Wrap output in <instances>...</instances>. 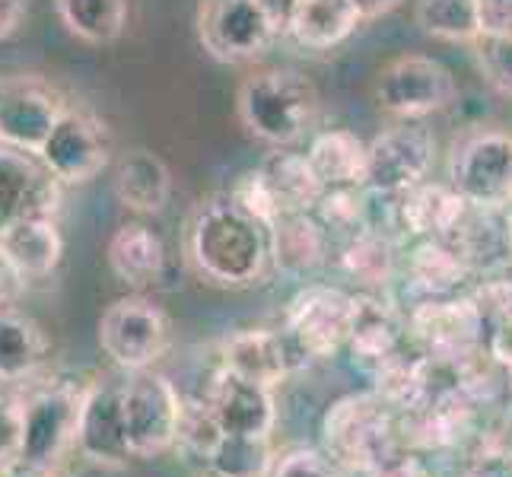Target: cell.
I'll return each mask as SVG.
<instances>
[{"label": "cell", "instance_id": "6da1fadb", "mask_svg": "<svg viewBox=\"0 0 512 477\" xmlns=\"http://www.w3.org/2000/svg\"><path fill=\"white\" fill-rule=\"evenodd\" d=\"M188 261L214 287H255L271 268V233L229 201V194L214 198L188 226Z\"/></svg>", "mask_w": 512, "mask_h": 477}, {"label": "cell", "instance_id": "7a4b0ae2", "mask_svg": "<svg viewBox=\"0 0 512 477\" xmlns=\"http://www.w3.org/2000/svg\"><path fill=\"white\" fill-rule=\"evenodd\" d=\"M83 382L51 379L32 385L23 395L20 455L7 477H55L64 458L74 452Z\"/></svg>", "mask_w": 512, "mask_h": 477}, {"label": "cell", "instance_id": "3957f363", "mask_svg": "<svg viewBox=\"0 0 512 477\" xmlns=\"http://www.w3.org/2000/svg\"><path fill=\"white\" fill-rule=\"evenodd\" d=\"M236 109L249 134L271 147H290L319 115V93L296 70L268 67L242 80Z\"/></svg>", "mask_w": 512, "mask_h": 477}, {"label": "cell", "instance_id": "277c9868", "mask_svg": "<svg viewBox=\"0 0 512 477\" xmlns=\"http://www.w3.org/2000/svg\"><path fill=\"white\" fill-rule=\"evenodd\" d=\"M322 443V452L341 471L369 474L385 455L401 446L395 408L379 392L344 395L325 411Z\"/></svg>", "mask_w": 512, "mask_h": 477}, {"label": "cell", "instance_id": "5b68a950", "mask_svg": "<svg viewBox=\"0 0 512 477\" xmlns=\"http://www.w3.org/2000/svg\"><path fill=\"white\" fill-rule=\"evenodd\" d=\"M121 411H125L131 458H160L179 446L185 398L166 373H156V369L125 373Z\"/></svg>", "mask_w": 512, "mask_h": 477}, {"label": "cell", "instance_id": "8992f818", "mask_svg": "<svg viewBox=\"0 0 512 477\" xmlns=\"http://www.w3.org/2000/svg\"><path fill=\"white\" fill-rule=\"evenodd\" d=\"M99 347L121 373L153 369L172 347L169 315L147 296H121L99 318Z\"/></svg>", "mask_w": 512, "mask_h": 477}, {"label": "cell", "instance_id": "52a82bcc", "mask_svg": "<svg viewBox=\"0 0 512 477\" xmlns=\"http://www.w3.org/2000/svg\"><path fill=\"white\" fill-rule=\"evenodd\" d=\"M284 32L264 0H201L198 39L223 64L255 61Z\"/></svg>", "mask_w": 512, "mask_h": 477}, {"label": "cell", "instance_id": "ba28073f", "mask_svg": "<svg viewBox=\"0 0 512 477\" xmlns=\"http://www.w3.org/2000/svg\"><path fill=\"white\" fill-rule=\"evenodd\" d=\"M353 293L331 284H309L299 290L284 315V338L299 363L328 360L341 353L350 338Z\"/></svg>", "mask_w": 512, "mask_h": 477}, {"label": "cell", "instance_id": "9c48e42d", "mask_svg": "<svg viewBox=\"0 0 512 477\" xmlns=\"http://www.w3.org/2000/svg\"><path fill=\"white\" fill-rule=\"evenodd\" d=\"M121 385H125V373H105L93 382H83L74 452L96 468H125L131 462L125 411H121Z\"/></svg>", "mask_w": 512, "mask_h": 477}, {"label": "cell", "instance_id": "30bf717a", "mask_svg": "<svg viewBox=\"0 0 512 477\" xmlns=\"http://www.w3.org/2000/svg\"><path fill=\"white\" fill-rule=\"evenodd\" d=\"M455 77L446 64L423 55H401L388 61L376 77L379 109L401 121L427 118L455 99Z\"/></svg>", "mask_w": 512, "mask_h": 477}, {"label": "cell", "instance_id": "8fae6325", "mask_svg": "<svg viewBox=\"0 0 512 477\" xmlns=\"http://www.w3.org/2000/svg\"><path fill=\"white\" fill-rule=\"evenodd\" d=\"M512 137L500 131H478L465 137L452 153L449 185L458 198L484 207L512 204Z\"/></svg>", "mask_w": 512, "mask_h": 477}, {"label": "cell", "instance_id": "7c38bea8", "mask_svg": "<svg viewBox=\"0 0 512 477\" xmlns=\"http://www.w3.org/2000/svg\"><path fill=\"white\" fill-rule=\"evenodd\" d=\"M411 338L420 344L427 357L462 363L465 357L481 350V315L474 309L471 296H439L420 299L408 315Z\"/></svg>", "mask_w": 512, "mask_h": 477}, {"label": "cell", "instance_id": "4fadbf2b", "mask_svg": "<svg viewBox=\"0 0 512 477\" xmlns=\"http://www.w3.org/2000/svg\"><path fill=\"white\" fill-rule=\"evenodd\" d=\"M109 131L99 118L86 115V112H74L64 109V115L58 118V125L51 128V134L45 137V144L39 147V163L55 175L58 182H90L96 175L109 166Z\"/></svg>", "mask_w": 512, "mask_h": 477}, {"label": "cell", "instance_id": "5bb4252c", "mask_svg": "<svg viewBox=\"0 0 512 477\" xmlns=\"http://www.w3.org/2000/svg\"><path fill=\"white\" fill-rule=\"evenodd\" d=\"M436 156V140L427 128L404 121L398 128L382 131L366 144V185L369 191L401 194L420 185L430 175Z\"/></svg>", "mask_w": 512, "mask_h": 477}, {"label": "cell", "instance_id": "9a60e30c", "mask_svg": "<svg viewBox=\"0 0 512 477\" xmlns=\"http://www.w3.org/2000/svg\"><path fill=\"white\" fill-rule=\"evenodd\" d=\"M64 109V99L39 77L0 80V144L39 153Z\"/></svg>", "mask_w": 512, "mask_h": 477}, {"label": "cell", "instance_id": "2e32d148", "mask_svg": "<svg viewBox=\"0 0 512 477\" xmlns=\"http://www.w3.org/2000/svg\"><path fill=\"white\" fill-rule=\"evenodd\" d=\"M204 404L210 408V414H214L217 427L223 433L274 439V430H277L274 388L242 379L217 363L214 376H210L204 388Z\"/></svg>", "mask_w": 512, "mask_h": 477}, {"label": "cell", "instance_id": "e0dca14e", "mask_svg": "<svg viewBox=\"0 0 512 477\" xmlns=\"http://www.w3.org/2000/svg\"><path fill=\"white\" fill-rule=\"evenodd\" d=\"M61 182L35 153L0 144V229L26 217H55Z\"/></svg>", "mask_w": 512, "mask_h": 477}, {"label": "cell", "instance_id": "ac0fdd59", "mask_svg": "<svg viewBox=\"0 0 512 477\" xmlns=\"http://www.w3.org/2000/svg\"><path fill=\"white\" fill-rule=\"evenodd\" d=\"M449 249L465 261L474 274H497L512 261V214L506 207L468 204L443 236Z\"/></svg>", "mask_w": 512, "mask_h": 477}, {"label": "cell", "instance_id": "d6986e66", "mask_svg": "<svg viewBox=\"0 0 512 477\" xmlns=\"http://www.w3.org/2000/svg\"><path fill=\"white\" fill-rule=\"evenodd\" d=\"M217 363L242 379L274 388V392L293 369L303 366L290 341L284 338V331L274 328H239L233 334H226Z\"/></svg>", "mask_w": 512, "mask_h": 477}, {"label": "cell", "instance_id": "ffe728a7", "mask_svg": "<svg viewBox=\"0 0 512 477\" xmlns=\"http://www.w3.org/2000/svg\"><path fill=\"white\" fill-rule=\"evenodd\" d=\"M0 252L20 284H26V280H45L55 274L64 255V239L55 217H26L0 229Z\"/></svg>", "mask_w": 512, "mask_h": 477}, {"label": "cell", "instance_id": "44dd1931", "mask_svg": "<svg viewBox=\"0 0 512 477\" xmlns=\"http://www.w3.org/2000/svg\"><path fill=\"white\" fill-rule=\"evenodd\" d=\"M401 338L404 328L392 306L382 303L373 293H353V318L347 338L353 360H360L376 373L382 363L401 353Z\"/></svg>", "mask_w": 512, "mask_h": 477}, {"label": "cell", "instance_id": "7402d4cb", "mask_svg": "<svg viewBox=\"0 0 512 477\" xmlns=\"http://www.w3.org/2000/svg\"><path fill=\"white\" fill-rule=\"evenodd\" d=\"M109 258L112 274L131 290H147L166 271V245L144 223H125L118 226V233L109 239Z\"/></svg>", "mask_w": 512, "mask_h": 477}, {"label": "cell", "instance_id": "603a6c76", "mask_svg": "<svg viewBox=\"0 0 512 477\" xmlns=\"http://www.w3.org/2000/svg\"><path fill=\"white\" fill-rule=\"evenodd\" d=\"M115 194L134 214H160L172 194V172L153 150L134 147L118 156Z\"/></svg>", "mask_w": 512, "mask_h": 477}, {"label": "cell", "instance_id": "cb8c5ba5", "mask_svg": "<svg viewBox=\"0 0 512 477\" xmlns=\"http://www.w3.org/2000/svg\"><path fill=\"white\" fill-rule=\"evenodd\" d=\"M271 264L277 271L303 277L322 268L331 236L312 214H284L271 229Z\"/></svg>", "mask_w": 512, "mask_h": 477}, {"label": "cell", "instance_id": "d4e9b609", "mask_svg": "<svg viewBox=\"0 0 512 477\" xmlns=\"http://www.w3.org/2000/svg\"><path fill=\"white\" fill-rule=\"evenodd\" d=\"M48 360V334L35 318L0 309V385L29 382Z\"/></svg>", "mask_w": 512, "mask_h": 477}, {"label": "cell", "instance_id": "484cf974", "mask_svg": "<svg viewBox=\"0 0 512 477\" xmlns=\"http://www.w3.org/2000/svg\"><path fill=\"white\" fill-rule=\"evenodd\" d=\"M357 26H363V20L353 0H293V10L287 16V32L312 51L341 45L357 32Z\"/></svg>", "mask_w": 512, "mask_h": 477}, {"label": "cell", "instance_id": "4316f807", "mask_svg": "<svg viewBox=\"0 0 512 477\" xmlns=\"http://www.w3.org/2000/svg\"><path fill=\"white\" fill-rule=\"evenodd\" d=\"M465 201L452 185L423 179L420 185L398 194V229L414 239H443L462 214Z\"/></svg>", "mask_w": 512, "mask_h": 477}, {"label": "cell", "instance_id": "83f0119b", "mask_svg": "<svg viewBox=\"0 0 512 477\" xmlns=\"http://www.w3.org/2000/svg\"><path fill=\"white\" fill-rule=\"evenodd\" d=\"M468 277L471 271L465 268V261L443 239H417V245L404 258V284L417 290L420 299L455 296Z\"/></svg>", "mask_w": 512, "mask_h": 477}, {"label": "cell", "instance_id": "f1b7e54d", "mask_svg": "<svg viewBox=\"0 0 512 477\" xmlns=\"http://www.w3.org/2000/svg\"><path fill=\"white\" fill-rule=\"evenodd\" d=\"M306 159L325 188L366 185V144L353 131L331 128L315 134L306 150Z\"/></svg>", "mask_w": 512, "mask_h": 477}, {"label": "cell", "instance_id": "f546056e", "mask_svg": "<svg viewBox=\"0 0 512 477\" xmlns=\"http://www.w3.org/2000/svg\"><path fill=\"white\" fill-rule=\"evenodd\" d=\"M258 172L268 182L274 201L280 207V217L284 214H312L315 201L322 198L325 185L319 182V175L312 172L306 153H290L280 150L271 153L264 163L258 166Z\"/></svg>", "mask_w": 512, "mask_h": 477}, {"label": "cell", "instance_id": "4dcf8cb0", "mask_svg": "<svg viewBox=\"0 0 512 477\" xmlns=\"http://www.w3.org/2000/svg\"><path fill=\"white\" fill-rule=\"evenodd\" d=\"M341 271L353 277L366 290H382L392 284L398 271V255H395V239L376 233V229H363V233L344 239L341 245Z\"/></svg>", "mask_w": 512, "mask_h": 477}, {"label": "cell", "instance_id": "1f68e13d", "mask_svg": "<svg viewBox=\"0 0 512 477\" xmlns=\"http://www.w3.org/2000/svg\"><path fill=\"white\" fill-rule=\"evenodd\" d=\"M274 458H277L274 439L220 433L214 449L201 462L210 477H268Z\"/></svg>", "mask_w": 512, "mask_h": 477}, {"label": "cell", "instance_id": "d6a6232c", "mask_svg": "<svg viewBox=\"0 0 512 477\" xmlns=\"http://www.w3.org/2000/svg\"><path fill=\"white\" fill-rule=\"evenodd\" d=\"M55 7L67 32L90 45L115 42L125 32V0H55Z\"/></svg>", "mask_w": 512, "mask_h": 477}, {"label": "cell", "instance_id": "836d02e7", "mask_svg": "<svg viewBox=\"0 0 512 477\" xmlns=\"http://www.w3.org/2000/svg\"><path fill=\"white\" fill-rule=\"evenodd\" d=\"M417 26L439 42L471 45L481 35L478 0H417Z\"/></svg>", "mask_w": 512, "mask_h": 477}, {"label": "cell", "instance_id": "e575fe53", "mask_svg": "<svg viewBox=\"0 0 512 477\" xmlns=\"http://www.w3.org/2000/svg\"><path fill=\"white\" fill-rule=\"evenodd\" d=\"M312 217L325 226L328 236L350 239L363 233V229H369L366 188H325L312 207Z\"/></svg>", "mask_w": 512, "mask_h": 477}, {"label": "cell", "instance_id": "d590c367", "mask_svg": "<svg viewBox=\"0 0 512 477\" xmlns=\"http://www.w3.org/2000/svg\"><path fill=\"white\" fill-rule=\"evenodd\" d=\"M471 48L484 80L512 99V32H481Z\"/></svg>", "mask_w": 512, "mask_h": 477}, {"label": "cell", "instance_id": "8d00e7d4", "mask_svg": "<svg viewBox=\"0 0 512 477\" xmlns=\"http://www.w3.org/2000/svg\"><path fill=\"white\" fill-rule=\"evenodd\" d=\"M229 201L268 229L280 220V207H277L274 194H271L268 182H264V175L258 169L239 175V182L233 185V191H229Z\"/></svg>", "mask_w": 512, "mask_h": 477}, {"label": "cell", "instance_id": "74e56055", "mask_svg": "<svg viewBox=\"0 0 512 477\" xmlns=\"http://www.w3.org/2000/svg\"><path fill=\"white\" fill-rule=\"evenodd\" d=\"M268 477H341V468L322 449L293 446L287 452H277Z\"/></svg>", "mask_w": 512, "mask_h": 477}, {"label": "cell", "instance_id": "f35d334b", "mask_svg": "<svg viewBox=\"0 0 512 477\" xmlns=\"http://www.w3.org/2000/svg\"><path fill=\"white\" fill-rule=\"evenodd\" d=\"M23 439V395L0 388V474H10Z\"/></svg>", "mask_w": 512, "mask_h": 477}, {"label": "cell", "instance_id": "ab89813d", "mask_svg": "<svg viewBox=\"0 0 512 477\" xmlns=\"http://www.w3.org/2000/svg\"><path fill=\"white\" fill-rule=\"evenodd\" d=\"M481 347L487 350V357L493 363H500L503 369H509V373H512V312L493 318V322L484 325Z\"/></svg>", "mask_w": 512, "mask_h": 477}, {"label": "cell", "instance_id": "60d3db41", "mask_svg": "<svg viewBox=\"0 0 512 477\" xmlns=\"http://www.w3.org/2000/svg\"><path fill=\"white\" fill-rule=\"evenodd\" d=\"M481 32H512V0H478Z\"/></svg>", "mask_w": 512, "mask_h": 477}, {"label": "cell", "instance_id": "b9f144b4", "mask_svg": "<svg viewBox=\"0 0 512 477\" xmlns=\"http://www.w3.org/2000/svg\"><path fill=\"white\" fill-rule=\"evenodd\" d=\"M29 0H0V42L10 39V35L20 29L23 16H26Z\"/></svg>", "mask_w": 512, "mask_h": 477}, {"label": "cell", "instance_id": "7bdbcfd3", "mask_svg": "<svg viewBox=\"0 0 512 477\" xmlns=\"http://www.w3.org/2000/svg\"><path fill=\"white\" fill-rule=\"evenodd\" d=\"M398 4H401V0H353V7H357V13H360V20H363V23L379 20V16L392 13Z\"/></svg>", "mask_w": 512, "mask_h": 477}, {"label": "cell", "instance_id": "ee69618b", "mask_svg": "<svg viewBox=\"0 0 512 477\" xmlns=\"http://www.w3.org/2000/svg\"><path fill=\"white\" fill-rule=\"evenodd\" d=\"M20 287V277L13 274V268L7 264L4 252H0V309H4V303L13 296V290Z\"/></svg>", "mask_w": 512, "mask_h": 477}, {"label": "cell", "instance_id": "f6af8a7d", "mask_svg": "<svg viewBox=\"0 0 512 477\" xmlns=\"http://www.w3.org/2000/svg\"><path fill=\"white\" fill-rule=\"evenodd\" d=\"M341 477H363V474H350V471H341Z\"/></svg>", "mask_w": 512, "mask_h": 477}, {"label": "cell", "instance_id": "bcb514c9", "mask_svg": "<svg viewBox=\"0 0 512 477\" xmlns=\"http://www.w3.org/2000/svg\"><path fill=\"white\" fill-rule=\"evenodd\" d=\"M509 191H512V179H509Z\"/></svg>", "mask_w": 512, "mask_h": 477}, {"label": "cell", "instance_id": "7dc6e473", "mask_svg": "<svg viewBox=\"0 0 512 477\" xmlns=\"http://www.w3.org/2000/svg\"><path fill=\"white\" fill-rule=\"evenodd\" d=\"M0 477H4V474H0Z\"/></svg>", "mask_w": 512, "mask_h": 477}]
</instances>
